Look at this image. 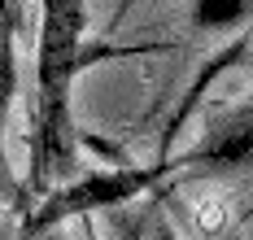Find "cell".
Masks as SVG:
<instances>
[{"mask_svg":"<svg viewBox=\"0 0 253 240\" xmlns=\"http://www.w3.org/2000/svg\"><path fill=\"white\" fill-rule=\"evenodd\" d=\"M87 0H44V27H40V66H35V122H31V192L75 179L79 170V127L70 118L75 79L105 57H140L162 53L170 44H109L92 48L83 40L87 31Z\"/></svg>","mask_w":253,"mask_h":240,"instance_id":"1","label":"cell"},{"mask_svg":"<svg viewBox=\"0 0 253 240\" xmlns=\"http://www.w3.org/2000/svg\"><path fill=\"white\" fill-rule=\"evenodd\" d=\"M166 184H245L253 179V96L218 105L205 122V135L170 158L153 161Z\"/></svg>","mask_w":253,"mask_h":240,"instance_id":"2","label":"cell"},{"mask_svg":"<svg viewBox=\"0 0 253 240\" xmlns=\"http://www.w3.org/2000/svg\"><path fill=\"white\" fill-rule=\"evenodd\" d=\"M162 179H157V166H114V170H87V175H75L66 184L48 188V197L40 201V210L22 223V240L48 236L61 218H87L92 210H109V205H123L140 192H157Z\"/></svg>","mask_w":253,"mask_h":240,"instance_id":"3","label":"cell"},{"mask_svg":"<svg viewBox=\"0 0 253 240\" xmlns=\"http://www.w3.org/2000/svg\"><path fill=\"white\" fill-rule=\"evenodd\" d=\"M245 27L253 31V0H192V31L214 35V31Z\"/></svg>","mask_w":253,"mask_h":240,"instance_id":"4","label":"cell"},{"mask_svg":"<svg viewBox=\"0 0 253 240\" xmlns=\"http://www.w3.org/2000/svg\"><path fill=\"white\" fill-rule=\"evenodd\" d=\"M149 218H153V240H179L175 232H170V223H166V214L157 210V205H153V214H149Z\"/></svg>","mask_w":253,"mask_h":240,"instance_id":"5","label":"cell"},{"mask_svg":"<svg viewBox=\"0 0 253 240\" xmlns=\"http://www.w3.org/2000/svg\"><path fill=\"white\" fill-rule=\"evenodd\" d=\"M126 9H131V0H118V13H114V27L123 22V13H126Z\"/></svg>","mask_w":253,"mask_h":240,"instance_id":"6","label":"cell"},{"mask_svg":"<svg viewBox=\"0 0 253 240\" xmlns=\"http://www.w3.org/2000/svg\"><path fill=\"white\" fill-rule=\"evenodd\" d=\"M210 240H236V232L227 227V232H218V236H210Z\"/></svg>","mask_w":253,"mask_h":240,"instance_id":"7","label":"cell"}]
</instances>
